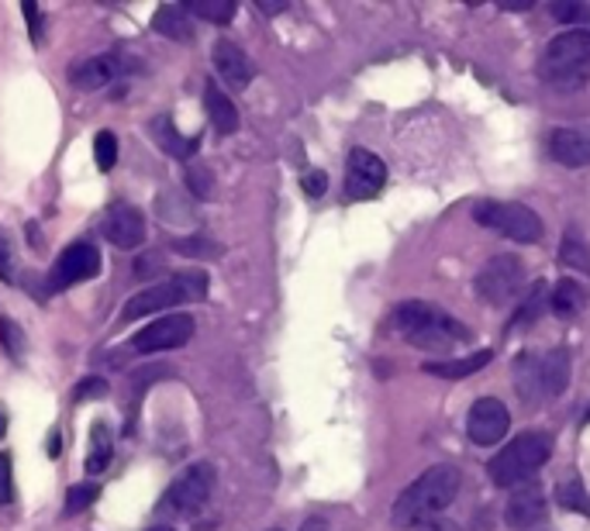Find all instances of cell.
I'll return each instance as SVG.
<instances>
[{
	"instance_id": "obj_1",
	"label": "cell",
	"mask_w": 590,
	"mask_h": 531,
	"mask_svg": "<svg viewBox=\"0 0 590 531\" xmlns=\"http://www.w3.org/2000/svg\"><path fill=\"white\" fill-rule=\"evenodd\" d=\"M460 493V469L456 466H432L393 500L390 521L393 528H421L425 521L439 518Z\"/></svg>"
},
{
	"instance_id": "obj_2",
	"label": "cell",
	"mask_w": 590,
	"mask_h": 531,
	"mask_svg": "<svg viewBox=\"0 0 590 531\" xmlns=\"http://www.w3.org/2000/svg\"><path fill=\"white\" fill-rule=\"evenodd\" d=\"M390 328L414 349L425 352H445L456 349L470 339L466 325H460L453 315H445L442 307L425 304V300H408L390 315Z\"/></svg>"
},
{
	"instance_id": "obj_3",
	"label": "cell",
	"mask_w": 590,
	"mask_h": 531,
	"mask_svg": "<svg viewBox=\"0 0 590 531\" xmlns=\"http://www.w3.org/2000/svg\"><path fill=\"white\" fill-rule=\"evenodd\" d=\"M552 456V438L546 432H521L508 449H501L491 463L487 472L497 487H518L536 477V469Z\"/></svg>"
},
{
	"instance_id": "obj_4",
	"label": "cell",
	"mask_w": 590,
	"mask_h": 531,
	"mask_svg": "<svg viewBox=\"0 0 590 531\" xmlns=\"http://www.w3.org/2000/svg\"><path fill=\"white\" fill-rule=\"evenodd\" d=\"M208 294V276L204 273H173L166 276L162 284H152L146 287L143 294H135L128 304L122 318L125 321H135V318H146V315H159V311H173V307L180 304H193V300H204Z\"/></svg>"
},
{
	"instance_id": "obj_5",
	"label": "cell",
	"mask_w": 590,
	"mask_h": 531,
	"mask_svg": "<svg viewBox=\"0 0 590 531\" xmlns=\"http://www.w3.org/2000/svg\"><path fill=\"white\" fill-rule=\"evenodd\" d=\"M590 70V32H563L559 39L549 42L546 60L539 66V73L552 83V87H567L577 91L587 79Z\"/></svg>"
},
{
	"instance_id": "obj_6",
	"label": "cell",
	"mask_w": 590,
	"mask_h": 531,
	"mask_svg": "<svg viewBox=\"0 0 590 531\" xmlns=\"http://www.w3.org/2000/svg\"><path fill=\"white\" fill-rule=\"evenodd\" d=\"M473 217H476V225H484V229L512 238V242H521V245H531L542 238V217L515 201H481L473 208Z\"/></svg>"
},
{
	"instance_id": "obj_7",
	"label": "cell",
	"mask_w": 590,
	"mask_h": 531,
	"mask_svg": "<svg viewBox=\"0 0 590 531\" xmlns=\"http://www.w3.org/2000/svg\"><path fill=\"white\" fill-rule=\"evenodd\" d=\"M211 490H214V469L208 463H193L190 469H183L180 477L170 484L159 511H166V514H197L211 500Z\"/></svg>"
},
{
	"instance_id": "obj_8",
	"label": "cell",
	"mask_w": 590,
	"mask_h": 531,
	"mask_svg": "<svg viewBox=\"0 0 590 531\" xmlns=\"http://www.w3.org/2000/svg\"><path fill=\"white\" fill-rule=\"evenodd\" d=\"M525 287V266L518 256H494L476 273V294L487 304H508Z\"/></svg>"
},
{
	"instance_id": "obj_9",
	"label": "cell",
	"mask_w": 590,
	"mask_h": 531,
	"mask_svg": "<svg viewBox=\"0 0 590 531\" xmlns=\"http://www.w3.org/2000/svg\"><path fill=\"white\" fill-rule=\"evenodd\" d=\"M193 318L190 315H162L152 325H146L135 334L131 346L135 352L152 355V352H170V349H183L193 339Z\"/></svg>"
},
{
	"instance_id": "obj_10",
	"label": "cell",
	"mask_w": 590,
	"mask_h": 531,
	"mask_svg": "<svg viewBox=\"0 0 590 531\" xmlns=\"http://www.w3.org/2000/svg\"><path fill=\"white\" fill-rule=\"evenodd\" d=\"M101 273V253L91 242H73L63 248V256L55 259L52 273H49V287L52 290H70L83 279H94Z\"/></svg>"
},
{
	"instance_id": "obj_11",
	"label": "cell",
	"mask_w": 590,
	"mask_h": 531,
	"mask_svg": "<svg viewBox=\"0 0 590 531\" xmlns=\"http://www.w3.org/2000/svg\"><path fill=\"white\" fill-rule=\"evenodd\" d=\"M387 183V166L370 149L349 152V173H346V193L352 201H370Z\"/></svg>"
},
{
	"instance_id": "obj_12",
	"label": "cell",
	"mask_w": 590,
	"mask_h": 531,
	"mask_svg": "<svg viewBox=\"0 0 590 531\" xmlns=\"http://www.w3.org/2000/svg\"><path fill=\"white\" fill-rule=\"evenodd\" d=\"M104 238L115 245V248H125V253H131V248H138L146 242V217L143 211H138L135 204H110L104 211Z\"/></svg>"
},
{
	"instance_id": "obj_13",
	"label": "cell",
	"mask_w": 590,
	"mask_h": 531,
	"mask_svg": "<svg viewBox=\"0 0 590 531\" xmlns=\"http://www.w3.org/2000/svg\"><path fill=\"white\" fill-rule=\"evenodd\" d=\"M512 428V414L497 397H481L470 411L466 422V435L473 445H497Z\"/></svg>"
},
{
	"instance_id": "obj_14",
	"label": "cell",
	"mask_w": 590,
	"mask_h": 531,
	"mask_svg": "<svg viewBox=\"0 0 590 531\" xmlns=\"http://www.w3.org/2000/svg\"><path fill=\"white\" fill-rule=\"evenodd\" d=\"M211 63L218 70V76L229 83L232 91H245L249 83H252V63H249V55L232 42V39H218L214 49H211Z\"/></svg>"
},
{
	"instance_id": "obj_15",
	"label": "cell",
	"mask_w": 590,
	"mask_h": 531,
	"mask_svg": "<svg viewBox=\"0 0 590 531\" xmlns=\"http://www.w3.org/2000/svg\"><path fill=\"white\" fill-rule=\"evenodd\" d=\"M549 152L556 162L570 166V170H583L590 166V131L583 128H556L549 138Z\"/></svg>"
},
{
	"instance_id": "obj_16",
	"label": "cell",
	"mask_w": 590,
	"mask_h": 531,
	"mask_svg": "<svg viewBox=\"0 0 590 531\" xmlns=\"http://www.w3.org/2000/svg\"><path fill=\"white\" fill-rule=\"evenodd\" d=\"M515 390H518L521 404H528V407L549 401L546 376H542V355H536V352H521L518 355V362H515Z\"/></svg>"
},
{
	"instance_id": "obj_17",
	"label": "cell",
	"mask_w": 590,
	"mask_h": 531,
	"mask_svg": "<svg viewBox=\"0 0 590 531\" xmlns=\"http://www.w3.org/2000/svg\"><path fill=\"white\" fill-rule=\"evenodd\" d=\"M122 73V63L115 55H91V60H83L70 70V83L76 91H101L107 83H115Z\"/></svg>"
},
{
	"instance_id": "obj_18",
	"label": "cell",
	"mask_w": 590,
	"mask_h": 531,
	"mask_svg": "<svg viewBox=\"0 0 590 531\" xmlns=\"http://www.w3.org/2000/svg\"><path fill=\"white\" fill-rule=\"evenodd\" d=\"M546 497L539 487H521L512 500H508V508H504V521H508L512 528L525 531L531 524H542L546 521Z\"/></svg>"
},
{
	"instance_id": "obj_19",
	"label": "cell",
	"mask_w": 590,
	"mask_h": 531,
	"mask_svg": "<svg viewBox=\"0 0 590 531\" xmlns=\"http://www.w3.org/2000/svg\"><path fill=\"white\" fill-rule=\"evenodd\" d=\"M204 110H208V118H211L218 135H232L239 128V110H235L232 97L224 94L218 83H208L204 87Z\"/></svg>"
},
{
	"instance_id": "obj_20",
	"label": "cell",
	"mask_w": 590,
	"mask_h": 531,
	"mask_svg": "<svg viewBox=\"0 0 590 531\" xmlns=\"http://www.w3.org/2000/svg\"><path fill=\"white\" fill-rule=\"evenodd\" d=\"M152 32L162 39H173V42H193V28L187 21V8L180 4H162L152 14Z\"/></svg>"
},
{
	"instance_id": "obj_21",
	"label": "cell",
	"mask_w": 590,
	"mask_h": 531,
	"mask_svg": "<svg viewBox=\"0 0 590 531\" xmlns=\"http://www.w3.org/2000/svg\"><path fill=\"white\" fill-rule=\"evenodd\" d=\"M494 359L491 349H481V352H473V355H463V359H439V362H429L425 373L432 376H442V380H463L476 370H484L487 362Z\"/></svg>"
},
{
	"instance_id": "obj_22",
	"label": "cell",
	"mask_w": 590,
	"mask_h": 531,
	"mask_svg": "<svg viewBox=\"0 0 590 531\" xmlns=\"http://www.w3.org/2000/svg\"><path fill=\"white\" fill-rule=\"evenodd\" d=\"M587 300H590V294H587V287L583 284H577V279H563L556 290H552V315H559V318H577L583 307H587Z\"/></svg>"
},
{
	"instance_id": "obj_23",
	"label": "cell",
	"mask_w": 590,
	"mask_h": 531,
	"mask_svg": "<svg viewBox=\"0 0 590 531\" xmlns=\"http://www.w3.org/2000/svg\"><path fill=\"white\" fill-rule=\"evenodd\" d=\"M152 131H156V146L166 149L177 159H190L197 152V138H187L173 128V118H156L152 121Z\"/></svg>"
},
{
	"instance_id": "obj_24",
	"label": "cell",
	"mask_w": 590,
	"mask_h": 531,
	"mask_svg": "<svg viewBox=\"0 0 590 531\" xmlns=\"http://www.w3.org/2000/svg\"><path fill=\"white\" fill-rule=\"evenodd\" d=\"M542 376H546L549 401L563 394L567 383H570V355H567V349H552L549 355H542Z\"/></svg>"
},
{
	"instance_id": "obj_25",
	"label": "cell",
	"mask_w": 590,
	"mask_h": 531,
	"mask_svg": "<svg viewBox=\"0 0 590 531\" xmlns=\"http://www.w3.org/2000/svg\"><path fill=\"white\" fill-rule=\"evenodd\" d=\"M110 453H115V445H110V428L104 422L91 425V453H87V472H104L110 463Z\"/></svg>"
},
{
	"instance_id": "obj_26",
	"label": "cell",
	"mask_w": 590,
	"mask_h": 531,
	"mask_svg": "<svg viewBox=\"0 0 590 531\" xmlns=\"http://www.w3.org/2000/svg\"><path fill=\"white\" fill-rule=\"evenodd\" d=\"M190 14L204 18V21H214V24H229L235 18V0H187L183 4Z\"/></svg>"
},
{
	"instance_id": "obj_27",
	"label": "cell",
	"mask_w": 590,
	"mask_h": 531,
	"mask_svg": "<svg viewBox=\"0 0 590 531\" xmlns=\"http://www.w3.org/2000/svg\"><path fill=\"white\" fill-rule=\"evenodd\" d=\"M559 263H563V266H573V269H583V273H590V248L580 242V235H577V232H570V235L563 238V248H559Z\"/></svg>"
},
{
	"instance_id": "obj_28",
	"label": "cell",
	"mask_w": 590,
	"mask_h": 531,
	"mask_svg": "<svg viewBox=\"0 0 590 531\" xmlns=\"http://www.w3.org/2000/svg\"><path fill=\"white\" fill-rule=\"evenodd\" d=\"M94 162H97V170H115V162H118V138L115 131H97L94 135Z\"/></svg>"
},
{
	"instance_id": "obj_29",
	"label": "cell",
	"mask_w": 590,
	"mask_h": 531,
	"mask_svg": "<svg viewBox=\"0 0 590 531\" xmlns=\"http://www.w3.org/2000/svg\"><path fill=\"white\" fill-rule=\"evenodd\" d=\"M187 190L193 193L197 201H211L214 198V177H211L208 166H201V162L187 166Z\"/></svg>"
},
{
	"instance_id": "obj_30",
	"label": "cell",
	"mask_w": 590,
	"mask_h": 531,
	"mask_svg": "<svg viewBox=\"0 0 590 531\" xmlns=\"http://www.w3.org/2000/svg\"><path fill=\"white\" fill-rule=\"evenodd\" d=\"M556 500H559V508H567V511H583V514H590V497L583 493L580 480L559 484V487H556Z\"/></svg>"
},
{
	"instance_id": "obj_31",
	"label": "cell",
	"mask_w": 590,
	"mask_h": 531,
	"mask_svg": "<svg viewBox=\"0 0 590 531\" xmlns=\"http://www.w3.org/2000/svg\"><path fill=\"white\" fill-rule=\"evenodd\" d=\"M97 497H101V487H97V484H80V487H70V493H66V514H80V511H87Z\"/></svg>"
},
{
	"instance_id": "obj_32",
	"label": "cell",
	"mask_w": 590,
	"mask_h": 531,
	"mask_svg": "<svg viewBox=\"0 0 590 531\" xmlns=\"http://www.w3.org/2000/svg\"><path fill=\"white\" fill-rule=\"evenodd\" d=\"M177 253L197 256V259H218L221 256V245H214L208 238H183V242H177Z\"/></svg>"
},
{
	"instance_id": "obj_33",
	"label": "cell",
	"mask_w": 590,
	"mask_h": 531,
	"mask_svg": "<svg viewBox=\"0 0 590 531\" xmlns=\"http://www.w3.org/2000/svg\"><path fill=\"white\" fill-rule=\"evenodd\" d=\"M0 342H4V349L14 359H21V352H24V331L11 318H0Z\"/></svg>"
},
{
	"instance_id": "obj_34",
	"label": "cell",
	"mask_w": 590,
	"mask_h": 531,
	"mask_svg": "<svg viewBox=\"0 0 590 531\" xmlns=\"http://www.w3.org/2000/svg\"><path fill=\"white\" fill-rule=\"evenodd\" d=\"M542 287L536 284V290H531L528 297H525V304L518 307V315L512 318V325H521V321H531V318H539V311H542Z\"/></svg>"
},
{
	"instance_id": "obj_35",
	"label": "cell",
	"mask_w": 590,
	"mask_h": 531,
	"mask_svg": "<svg viewBox=\"0 0 590 531\" xmlns=\"http://www.w3.org/2000/svg\"><path fill=\"white\" fill-rule=\"evenodd\" d=\"M552 18H559L563 24L590 21V8H580V4H570V0H563V4H552Z\"/></svg>"
},
{
	"instance_id": "obj_36",
	"label": "cell",
	"mask_w": 590,
	"mask_h": 531,
	"mask_svg": "<svg viewBox=\"0 0 590 531\" xmlns=\"http://www.w3.org/2000/svg\"><path fill=\"white\" fill-rule=\"evenodd\" d=\"M14 500V472H11V459L0 453V505H11Z\"/></svg>"
},
{
	"instance_id": "obj_37",
	"label": "cell",
	"mask_w": 590,
	"mask_h": 531,
	"mask_svg": "<svg viewBox=\"0 0 590 531\" xmlns=\"http://www.w3.org/2000/svg\"><path fill=\"white\" fill-rule=\"evenodd\" d=\"M97 397H107V380L91 376L76 386V401H97Z\"/></svg>"
},
{
	"instance_id": "obj_38",
	"label": "cell",
	"mask_w": 590,
	"mask_h": 531,
	"mask_svg": "<svg viewBox=\"0 0 590 531\" xmlns=\"http://www.w3.org/2000/svg\"><path fill=\"white\" fill-rule=\"evenodd\" d=\"M301 187H304L307 198H322V193L328 190V177H325V173H304V177H301Z\"/></svg>"
},
{
	"instance_id": "obj_39",
	"label": "cell",
	"mask_w": 590,
	"mask_h": 531,
	"mask_svg": "<svg viewBox=\"0 0 590 531\" xmlns=\"http://www.w3.org/2000/svg\"><path fill=\"white\" fill-rule=\"evenodd\" d=\"M21 14L28 18V28H32V42H42V14H39V8L32 4V0H24Z\"/></svg>"
},
{
	"instance_id": "obj_40",
	"label": "cell",
	"mask_w": 590,
	"mask_h": 531,
	"mask_svg": "<svg viewBox=\"0 0 590 531\" xmlns=\"http://www.w3.org/2000/svg\"><path fill=\"white\" fill-rule=\"evenodd\" d=\"M0 279H11V245L0 235Z\"/></svg>"
},
{
	"instance_id": "obj_41",
	"label": "cell",
	"mask_w": 590,
	"mask_h": 531,
	"mask_svg": "<svg viewBox=\"0 0 590 531\" xmlns=\"http://www.w3.org/2000/svg\"><path fill=\"white\" fill-rule=\"evenodd\" d=\"M421 531H463V528L453 524V521H445V518H432V521L421 524Z\"/></svg>"
},
{
	"instance_id": "obj_42",
	"label": "cell",
	"mask_w": 590,
	"mask_h": 531,
	"mask_svg": "<svg viewBox=\"0 0 590 531\" xmlns=\"http://www.w3.org/2000/svg\"><path fill=\"white\" fill-rule=\"evenodd\" d=\"M256 8H260L263 14H280V11H287L284 0H276V4H273V0H256Z\"/></svg>"
},
{
	"instance_id": "obj_43",
	"label": "cell",
	"mask_w": 590,
	"mask_h": 531,
	"mask_svg": "<svg viewBox=\"0 0 590 531\" xmlns=\"http://www.w3.org/2000/svg\"><path fill=\"white\" fill-rule=\"evenodd\" d=\"M301 531H328V521H325V518H307V521L301 524Z\"/></svg>"
},
{
	"instance_id": "obj_44",
	"label": "cell",
	"mask_w": 590,
	"mask_h": 531,
	"mask_svg": "<svg viewBox=\"0 0 590 531\" xmlns=\"http://www.w3.org/2000/svg\"><path fill=\"white\" fill-rule=\"evenodd\" d=\"M49 456H60V435L49 438Z\"/></svg>"
},
{
	"instance_id": "obj_45",
	"label": "cell",
	"mask_w": 590,
	"mask_h": 531,
	"mask_svg": "<svg viewBox=\"0 0 590 531\" xmlns=\"http://www.w3.org/2000/svg\"><path fill=\"white\" fill-rule=\"evenodd\" d=\"M4 432H8V414H4V407H0V438H4Z\"/></svg>"
},
{
	"instance_id": "obj_46",
	"label": "cell",
	"mask_w": 590,
	"mask_h": 531,
	"mask_svg": "<svg viewBox=\"0 0 590 531\" xmlns=\"http://www.w3.org/2000/svg\"><path fill=\"white\" fill-rule=\"evenodd\" d=\"M149 531H173V528H149Z\"/></svg>"
},
{
	"instance_id": "obj_47",
	"label": "cell",
	"mask_w": 590,
	"mask_h": 531,
	"mask_svg": "<svg viewBox=\"0 0 590 531\" xmlns=\"http://www.w3.org/2000/svg\"><path fill=\"white\" fill-rule=\"evenodd\" d=\"M270 531H280V528H270Z\"/></svg>"
},
{
	"instance_id": "obj_48",
	"label": "cell",
	"mask_w": 590,
	"mask_h": 531,
	"mask_svg": "<svg viewBox=\"0 0 590 531\" xmlns=\"http://www.w3.org/2000/svg\"><path fill=\"white\" fill-rule=\"evenodd\" d=\"M587 417H590V411H587Z\"/></svg>"
}]
</instances>
